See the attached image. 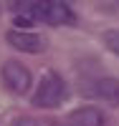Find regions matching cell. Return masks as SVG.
Listing matches in <instances>:
<instances>
[{"mask_svg": "<svg viewBox=\"0 0 119 126\" xmlns=\"http://www.w3.org/2000/svg\"><path fill=\"white\" fill-rule=\"evenodd\" d=\"M63 96H66V83H63V78L56 71H46L41 83H38V88H36V93H33V106L53 109V106H58L63 101Z\"/></svg>", "mask_w": 119, "mask_h": 126, "instance_id": "cell-1", "label": "cell"}, {"mask_svg": "<svg viewBox=\"0 0 119 126\" xmlns=\"http://www.w3.org/2000/svg\"><path fill=\"white\" fill-rule=\"evenodd\" d=\"M33 18L36 20H43L48 25H71L76 15L73 10L61 3V0H43V3H36L33 5Z\"/></svg>", "mask_w": 119, "mask_h": 126, "instance_id": "cell-2", "label": "cell"}, {"mask_svg": "<svg viewBox=\"0 0 119 126\" xmlns=\"http://www.w3.org/2000/svg\"><path fill=\"white\" fill-rule=\"evenodd\" d=\"M0 76H3L5 88H8L10 93H15V96L28 93V91H30V83H33V76H30L28 66H23L20 61H5Z\"/></svg>", "mask_w": 119, "mask_h": 126, "instance_id": "cell-3", "label": "cell"}, {"mask_svg": "<svg viewBox=\"0 0 119 126\" xmlns=\"http://www.w3.org/2000/svg\"><path fill=\"white\" fill-rule=\"evenodd\" d=\"M5 40L20 53H43L46 50V38L38 33H30V30H15L13 28L5 33Z\"/></svg>", "mask_w": 119, "mask_h": 126, "instance_id": "cell-4", "label": "cell"}, {"mask_svg": "<svg viewBox=\"0 0 119 126\" xmlns=\"http://www.w3.org/2000/svg\"><path fill=\"white\" fill-rule=\"evenodd\" d=\"M69 124H73V126H104L106 119H104V113H101L99 109H94V106H81V109H76V111H71Z\"/></svg>", "mask_w": 119, "mask_h": 126, "instance_id": "cell-5", "label": "cell"}, {"mask_svg": "<svg viewBox=\"0 0 119 126\" xmlns=\"http://www.w3.org/2000/svg\"><path fill=\"white\" fill-rule=\"evenodd\" d=\"M96 96L104 98L106 103H112V106H119V81L112 76L99 78L96 81Z\"/></svg>", "mask_w": 119, "mask_h": 126, "instance_id": "cell-6", "label": "cell"}, {"mask_svg": "<svg viewBox=\"0 0 119 126\" xmlns=\"http://www.w3.org/2000/svg\"><path fill=\"white\" fill-rule=\"evenodd\" d=\"M104 43H106V48L112 50V53H117L119 56V30H104Z\"/></svg>", "mask_w": 119, "mask_h": 126, "instance_id": "cell-7", "label": "cell"}, {"mask_svg": "<svg viewBox=\"0 0 119 126\" xmlns=\"http://www.w3.org/2000/svg\"><path fill=\"white\" fill-rule=\"evenodd\" d=\"M53 126H73V124H69V121H56Z\"/></svg>", "mask_w": 119, "mask_h": 126, "instance_id": "cell-8", "label": "cell"}, {"mask_svg": "<svg viewBox=\"0 0 119 126\" xmlns=\"http://www.w3.org/2000/svg\"><path fill=\"white\" fill-rule=\"evenodd\" d=\"M0 13H3V8H0Z\"/></svg>", "mask_w": 119, "mask_h": 126, "instance_id": "cell-9", "label": "cell"}]
</instances>
